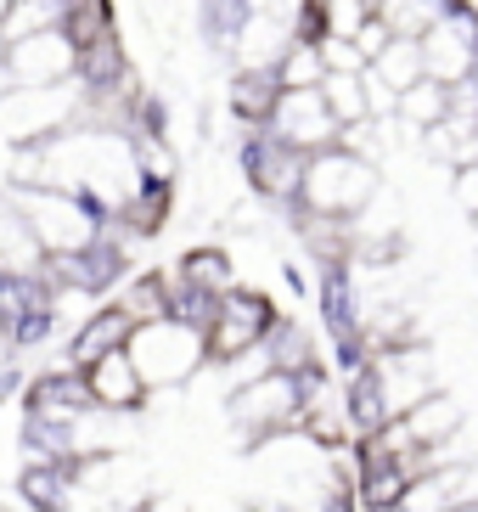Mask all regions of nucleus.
<instances>
[{
    "instance_id": "obj_17",
    "label": "nucleus",
    "mask_w": 478,
    "mask_h": 512,
    "mask_svg": "<svg viewBox=\"0 0 478 512\" xmlns=\"http://www.w3.org/2000/svg\"><path fill=\"white\" fill-rule=\"evenodd\" d=\"M119 304L135 327H141V321H164V316H175V282H169L164 271L130 276V282L119 287Z\"/></svg>"
},
{
    "instance_id": "obj_29",
    "label": "nucleus",
    "mask_w": 478,
    "mask_h": 512,
    "mask_svg": "<svg viewBox=\"0 0 478 512\" xmlns=\"http://www.w3.org/2000/svg\"><path fill=\"white\" fill-rule=\"evenodd\" d=\"M147 512H186V501H175V496H147Z\"/></svg>"
},
{
    "instance_id": "obj_31",
    "label": "nucleus",
    "mask_w": 478,
    "mask_h": 512,
    "mask_svg": "<svg viewBox=\"0 0 478 512\" xmlns=\"http://www.w3.org/2000/svg\"><path fill=\"white\" fill-rule=\"evenodd\" d=\"M6 17H12V0H0V29H6Z\"/></svg>"
},
{
    "instance_id": "obj_1",
    "label": "nucleus",
    "mask_w": 478,
    "mask_h": 512,
    "mask_svg": "<svg viewBox=\"0 0 478 512\" xmlns=\"http://www.w3.org/2000/svg\"><path fill=\"white\" fill-rule=\"evenodd\" d=\"M130 355L152 389H180L197 366H209V338H203L197 321L164 316V321H141L130 332Z\"/></svg>"
},
{
    "instance_id": "obj_6",
    "label": "nucleus",
    "mask_w": 478,
    "mask_h": 512,
    "mask_svg": "<svg viewBox=\"0 0 478 512\" xmlns=\"http://www.w3.org/2000/svg\"><path fill=\"white\" fill-rule=\"evenodd\" d=\"M68 79H79V46L68 40V29H45V34H23V40H12V57H6V91L68 85Z\"/></svg>"
},
{
    "instance_id": "obj_21",
    "label": "nucleus",
    "mask_w": 478,
    "mask_h": 512,
    "mask_svg": "<svg viewBox=\"0 0 478 512\" xmlns=\"http://www.w3.org/2000/svg\"><path fill=\"white\" fill-rule=\"evenodd\" d=\"M372 74L383 79V85H394V91H411V85L428 74V62H422V40H405V34H394L389 51L372 62Z\"/></svg>"
},
{
    "instance_id": "obj_12",
    "label": "nucleus",
    "mask_w": 478,
    "mask_h": 512,
    "mask_svg": "<svg viewBox=\"0 0 478 512\" xmlns=\"http://www.w3.org/2000/svg\"><path fill=\"white\" fill-rule=\"evenodd\" d=\"M287 46H293V17L282 12H254L248 29L231 46V68H282Z\"/></svg>"
},
{
    "instance_id": "obj_26",
    "label": "nucleus",
    "mask_w": 478,
    "mask_h": 512,
    "mask_svg": "<svg viewBox=\"0 0 478 512\" xmlns=\"http://www.w3.org/2000/svg\"><path fill=\"white\" fill-rule=\"evenodd\" d=\"M321 57H327V74H360V68H372L366 51L355 46V34H332V40H321Z\"/></svg>"
},
{
    "instance_id": "obj_18",
    "label": "nucleus",
    "mask_w": 478,
    "mask_h": 512,
    "mask_svg": "<svg viewBox=\"0 0 478 512\" xmlns=\"http://www.w3.org/2000/svg\"><path fill=\"white\" fill-rule=\"evenodd\" d=\"M259 12V0H203V12H197V29L209 40V51H225L237 46V34L248 29V17Z\"/></svg>"
},
{
    "instance_id": "obj_5",
    "label": "nucleus",
    "mask_w": 478,
    "mask_h": 512,
    "mask_svg": "<svg viewBox=\"0 0 478 512\" xmlns=\"http://www.w3.org/2000/svg\"><path fill=\"white\" fill-rule=\"evenodd\" d=\"M276 321H282V310H276L265 293H254V287L220 293L214 321L203 327V338H209V366H225V361H237V355H248L254 344H265Z\"/></svg>"
},
{
    "instance_id": "obj_9",
    "label": "nucleus",
    "mask_w": 478,
    "mask_h": 512,
    "mask_svg": "<svg viewBox=\"0 0 478 512\" xmlns=\"http://www.w3.org/2000/svg\"><path fill=\"white\" fill-rule=\"evenodd\" d=\"M85 377H90V400H96L102 411H124V417L141 411V406H147V394H152V383L141 377L130 344L113 349V355H102V361H90Z\"/></svg>"
},
{
    "instance_id": "obj_10",
    "label": "nucleus",
    "mask_w": 478,
    "mask_h": 512,
    "mask_svg": "<svg viewBox=\"0 0 478 512\" xmlns=\"http://www.w3.org/2000/svg\"><path fill=\"white\" fill-rule=\"evenodd\" d=\"M282 91L287 85H282L276 68H237L231 85H225V107H231V119H237L242 130H259V124H270Z\"/></svg>"
},
{
    "instance_id": "obj_27",
    "label": "nucleus",
    "mask_w": 478,
    "mask_h": 512,
    "mask_svg": "<svg viewBox=\"0 0 478 512\" xmlns=\"http://www.w3.org/2000/svg\"><path fill=\"white\" fill-rule=\"evenodd\" d=\"M349 34H355V46L366 51V62H377L383 51H389V40H394V29L383 23V17H360V23H355Z\"/></svg>"
},
{
    "instance_id": "obj_25",
    "label": "nucleus",
    "mask_w": 478,
    "mask_h": 512,
    "mask_svg": "<svg viewBox=\"0 0 478 512\" xmlns=\"http://www.w3.org/2000/svg\"><path fill=\"white\" fill-rule=\"evenodd\" d=\"M276 74H282L287 91H310V85H321V79H327V57H321V46H310V40H293Z\"/></svg>"
},
{
    "instance_id": "obj_30",
    "label": "nucleus",
    "mask_w": 478,
    "mask_h": 512,
    "mask_svg": "<svg viewBox=\"0 0 478 512\" xmlns=\"http://www.w3.org/2000/svg\"><path fill=\"white\" fill-rule=\"evenodd\" d=\"M6 57H12V40H6V34H0V74H6Z\"/></svg>"
},
{
    "instance_id": "obj_3",
    "label": "nucleus",
    "mask_w": 478,
    "mask_h": 512,
    "mask_svg": "<svg viewBox=\"0 0 478 512\" xmlns=\"http://www.w3.org/2000/svg\"><path fill=\"white\" fill-rule=\"evenodd\" d=\"M304 394L299 372H265L254 383L231 389V422L242 428V445H265L276 434H299Z\"/></svg>"
},
{
    "instance_id": "obj_32",
    "label": "nucleus",
    "mask_w": 478,
    "mask_h": 512,
    "mask_svg": "<svg viewBox=\"0 0 478 512\" xmlns=\"http://www.w3.org/2000/svg\"><path fill=\"white\" fill-rule=\"evenodd\" d=\"M473 231H478V214H473Z\"/></svg>"
},
{
    "instance_id": "obj_15",
    "label": "nucleus",
    "mask_w": 478,
    "mask_h": 512,
    "mask_svg": "<svg viewBox=\"0 0 478 512\" xmlns=\"http://www.w3.org/2000/svg\"><path fill=\"white\" fill-rule=\"evenodd\" d=\"M175 282L192 287V293L220 299V293H231V287H237V265H231V254H225V248H192V254L175 265Z\"/></svg>"
},
{
    "instance_id": "obj_16",
    "label": "nucleus",
    "mask_w": 478,
    "mask_h": 512,
    "mask_svg": "<svg viewBox=\"0 0 478 512\" xmlns=\"http://www.w3.org/2000/svg\"><path fill=\"white\" fill-rule=\"evenodd\" d=\"M450 119V85L434 74H422L411 91H400V124L405 136H422V130H434V124Z\"/></svg>"
},
{
    "instance_id": "obj_20",
    "label": "nucleus",
    "mask_w": 478,
    "mask_h": 512,
    "mask_svg": "<svg viewBox=\"0 0 478 512\" xmlns=\"http://www.w3.org/2000/svg\"><path fill=\"white\" fill-rule=\"evenodd\" d=\"M321 96L338 113V124H366L372 119V91H366V68L360 74H327L321 79Z\"/></svg>"
},
{
    "instance_id": "obj_11",
    "label": "nucleus",
    "mask_w": 478,
    "mask_h": 512,
    "mask_svg": "<svg viewBox=\"0 0 478 512\" xmlns=\"http://www.w3.org/2000/svg\"><path fill=\"white\" fill-rule=\"evenodd\" d=\"M130 332H135V321L124 316L119 299H113V304H96V310H90V316L74 327V338H68V361H74V366L102 361V355H113V349L130 344Z\"/></svg>"
},
{
    "instance_id": "obj_19",
    "label": "nucleus",
    "mask_w": 478,
    "mask_h": 512,
    "mask_svg": "<svg viewBox=\"0 0 478 512\" xmlns=\"http://www.w3.org/2000/svg\"><path fill=\"white\" fill-rule=\"evenodd\" d=\"M456 12V0H383V23H389L394 34H405V40H422V34L434 29V23H445V17Z\"/></svg>"
},
{
    "instance_id": "obj_7",
    "label": "nucleus",
    "mask_w": 478,
    "mask_h": 512,
    "mask_svg": "<svg viewBox=\"0 0 478 512\" xmlns=\"http://www.w3.org/2000/svg\"><path fill=\"white\" fill-rule=\"evenodd\" d=\"M270 136H282L287 147H299V152H327L344 141V124L327 107L321 85H310V91H282V102L270 113Z\"/></svg>"
},
{
    "instance_id": "obj_14",
    "label": "nucleus",
    "mask_w": 478,
    "mask_h": 512,
    "mask_svg": "<svg viewBox=\"0 0 478 512\" xmlns=\"http://www.w3.org/2000/svg\"><path fill=\"white\" fill-rule=\"evenodd\" d=\"M417 473L400 462V456H383V462H360V479H355V496L366 512H389V507H405Z\"/></svg>"
},
{
    "instance_id": "obj_33",
    "label": "nucleus",
    "mask_w": 478,
    "mask_h": 512,
    "mask_svg": "<svg viewBox=\"0 0 478 512\" xmlns=\"http://www.w3.org/2000/svg\"><path fill=\"white\" fill-rule=\"evenodd\" d=\"M0 276H6V271H0Z\"/></svg>"
},
{
    "instance_id": "obj_8",
    "label": "nucleus",
    "mask_w": 478,
    "mask_h": 512,
    "mask_svg": "<svg viewBox=\"0 0 478 512\" xmlns=\"http://www.w3.org/2000/svg\"><path fill=\"white\" fill-rule=\"evenodd\" d=\"M422 62H428V74L445 79V85L473 74V62H478V6L473 0H456V12L422 34Z\"/></svg>"
},
{
    "instance_id": "obj_13",
    "label": "nucleus",
    "mask_w": 478,
    "mask_h": 512,
    "mask_svg": "<svg viewBox=\"0 0 478 512\" xmlns=\"http://www.w3.org/2000/svg\"><path fill=\"white\" fill-rule=\"evenodd\" d=\"M45 242L23 209H0V271L6 276H40L45 271Z\"/></svg>"
},
{
    "instance_id": "obj_28",
    "label": "nucleus",
    "mask_w": 478,
    "mask_h": 512,
    "mask_svg": "<svg viewBox=\"0 0 478 512\" xmlns=\"http://www.w3.org/2000/svg\"><path fill=\"white\" fill-rule=\"evenodd\" d=\"M450 197H456V209L462 214H478V158L473 164H456V186H450Z\"/></svg>"
},
{
    "instance_id": "obj_23",
    "label": "nucleus",
    "mask_w": 478,
    "mask_h": 512,
    "mask_svg": "<svg viewBox=\"0 0 478 512\" xmlns=\"http://www.w3.org/2000/svg\"><path fill=\"white\" fill-rule=\"evenodd\" d=\"M265 344H270V361H276V372H304V366L321 361V355H315V344H310V332H304L299 321H276Z\"/></svg>"
},
{
    "instance_id": "obj_2",
    "label": "nucleus",
    "mask_w": 478,
    "mask_h": 512,
    "mask_svg": "<svg viewBox=\"0 0 478 512\" xmlns=\"http://www.w3.org/2000/svg\"><path fill=\"white\" fill-rule=\"evenodd\" d=\"M383 192L377 186V164L355 147H327V152H310V175H304V209L315 214H360L372 197Z\"/></svg>"
},
{
    "instance_id": "obj_22",
    "label": "nucleus",
    "mask_w": 478,
    "mask_h": 512,
    "mask_svg": "<svg viewBox=\"0 0 478 512\" xmlns=\"http://www.w3.org/2000/svg\"><path fill=\"white\" fill-rule=\"evenodd\" d=\"M74 12V0H12V17H6V40H23V34H45V29H62Z\"/></svg>"
},
{
    "instance_id": "obj_4",
    "label": "nucleus",
    "mask_w": 478,
    "mask_h": 512,
    "mask_svg": "<svg viewBox=\"0 0 478 512\" xmlns=\"http://www.w3.org/2000/svg\"><path fill=\"white\" fill-rule=\"evenodd\" d=\"M237 164L254 186V197L276 203V209H293L304 197V175H310V152L287 147L282 136H270V124L259 130H242V147H237Z\"/></svg>"
},
{
    "instance_id": "obj_24",
    "label": "nucleus",
    "mask_w": 478,
    "mask_h": 512,
    "mask_svg": "<svg viewBox=\"0 0 478 512\" xmlns=\"http://www.w3.org/2000/svg\"><path fill=\"white\" fill-rule=\"evenodd\" d=\"M68 40L74 46H96L107 34H119V17H113V0H74V12H68Z\"/></svg>"
}]
</instances>
